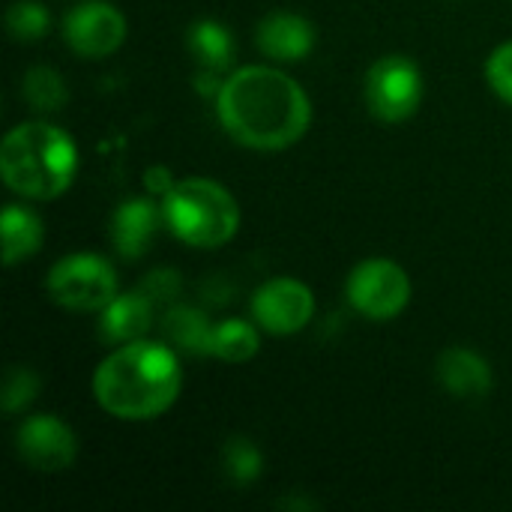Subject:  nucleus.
I'll return each mask as SVG.
<instances>
[{"instance_id": "nucleus-1", "label": "nucleus", "mask_w": 512, "mask_h": 512, "mask_svg": "<svg viewBox=\"0 0 512 512\" xmlns=\"http://www.w3.org/2000/svg\"><path fill=\"white\" fill-rule=\"evenodd\" d=\"M216 114L237 144L261 153L294 147L312 126L306 90L276 66L234 69L216 93Z\"/></svg>"}, {"instance_id": "nucleus-2", "label": "nucleus", "mask_w": 512, "mask_h": 512, "mask_svg": "<svg viewBox=\"0 0 512 512\" xmlns=\"http://www.w3.org/2000/svg\"><path fill=\"white\" fill-rule=\"evenodd\" d=\"M183 390L177 348L165 342L135 339L117 345L93 372L96 405L123 423L162 417Z\"/></svg>"}, {"instance_id": "nucleus-3", "label": "nucleus", "mask_w": 512, "mask_h": 512, "mask_svg": "<svg viewBox=\"0 0 512 512\" xmlns=\"http://www.w3.org/2000/svg\"><path fill=\"white\" fill-rule=\"evenodd\" d=\"M78 174L75 138L45 120L18 123L6 132L0 147L3 183L30 201L60 198Z\"/></svg>"}, {"instance_id": "nucleus-4", "label": "nucleus", "mask_w": 512, "mask_h": 512, "mask_svg": "<svg viewBox=\"0 0 512 512\" xmlns=\"http://www.w3.org/2000/svg\"><path fill=\"white\" fill-rule=\"evenodd\" d=\"M168 231L192 249H219L240 231V204L210 177H183L162 195Z\"/></svg>"}, {"instance_id": "nucleus-5", "label": "nucleus", "mask_w": 512, "mask_h": 512, "mask_svg": "<svg viewBox=\"0 0 512 512\" xmlns=\"http://www.w3.org/2000/svg\"><path fill=\"white\" fill-rule=\"evenodd\" d=\"M48 297L69 312H102L117 291V270L96 252H72L60 258L48 279Z\"/></svg>"}, {"instance_id": "nucleus-6", "label": "nucleus", "mask_w": 512, "mask_h": 512, "mask_svg": "<svg viewBox=\"0 0 512 512\" xmlns=\"http://www.w3.org/2000/svg\"><path fill=\"white\" fill-rule=\"evenodd\" d=\"M366 108L381 123H405L411 120L426 96L423 72L408 54H384L378 57L363 81Z\"/></svg>"}, {"instance_id": "nucleus-7", "label": "nucleus", "mask_w": 512, "mask_h": 512, "mask_svg": "<svg viewBox=\"0 0 512 512\" xmlns=\"http://www.w3.org/2000/svg\"><path fill=\"white\" fill-rule=\"evenodd\" d=\"M345 294L357 315L369 321H393L408 309L414 288L402 264L390 258H366L351 270Z\"/></svg>"}, {"instance_id": "nucleus-8", "label": "nucleus", "mask_w": 512, "mask_h": 512, "mask_svg": "<svg viewBox=\"0 0 512 512\" xmlns=\"http://www.w3.org/2000/svg\"><path fill=\"white\" fill-rule=\"evenodd\" d=\"M15 453L30 471L60 474L78 459V435L57 414H33L15 429Z\"/></svg>"}, {"instance_id": "nucleus-9", "label": "nucleus", "mask_w": 512, "mask_h": 512, "mask_svg": "<svg viewBox=\"0 0 512 512\" xmlns=\"http://www.w3.org/2000/svg\"><path fill=\"white\" fill-rule=\"evenodd\" d=\"M63 42L87 60L114 54L126 42V15L108 0H84L63 15Z\"/></svg>"}, {"instance_id": "nucleus-10", "label": "nucleus", "mask_w": 512, "mask_h": 512, "mask_svg": "<svg viewBox=\"0 0 512 512\" xmlns=\"http://www.w3.org/2000/svg\"><path fill=\"white\" fill-rule=\"evenodd\" d=\"M315 318V294L294 276L267 279L252 294V321L273 336H294Z\"/></svg>"}, {"instance_id": "nucleus-11", "label": "nucleus", "mask_w": 512, "mask_h": 512, "mask_svg": "<svg viewBox=\"0 0 512 512\" xmlns=\"http://www.w3.org/2000/svg\"><path fill=\"white\" fill-rule=\"evenodd\" d=\"M165 225L162 204L153 198H126L111 213V246L123 261H138L150 252L159 228Z\"/></svg>"}, {"instance_id": "nucleus-12", "label": "nucleus", "mask_w": 512, "mask_h": 512, "mask_svg": "<svg viewBox=\"0 0 512 512\" xmlns=\"http://www.w3.org/2000/svg\"><path fill=\"white\" fill-rule=\"evenodd\" d=\"M315 24L291 9L267 12L255 27V45L264 57L276 63H300L315 48Z\"/></svg>"}, {"instance_id": "nucleus-13", "label": "nucleus", "mask_w": 512, "mask_h": 512, "mask_svg": "<svg viewBox=\"0 0 512 512\" xmlns=\"http://www.w3.org/2000/svg\"><path fill=\"white\" fill-rule=\"evenodd\" d=\"M435 375L441 381V387L456 396V399H483L492 393L495 387V372L492 363L465 345H453L438 357Z\"/></svg>"}, {"instance_id": "nucleus-14", "label": "nucleus", "mask_w": 512, "mask_h": 512, "mask_svg": "<svg viewBox=\"0 0 512 512\" xmlns=\"http://www.w3.org/2000/svg\"><path fill=\"white\" fill-rule=\"evenodd\" d=\"M153 318H156V303L141 288H135V291L117 294L102 309L99 333L108 345H126V342L144 339L147 330L153 327Z\"/></svg>"}, {"instance_id": "nucleus-15", "label": "nucleus", "mask_w": 512, "mask_h": 512, "mask_svg": "<svg viewBox=\"0 0 512 512\" xmlns=\"http://www.w3.org/2000/svg\"><path fill=\"white\" fill-rule=\"evenodd\" d=\"M162 336L171 342V348L192 354V357H213V330L216 324H210V318L195 309V306H183V303H171L162 315Z\"/></svg>"}, {"instance_id": "nucleus-16", "label": "nucleus", "mask_w": 512, "mask_h": 512, "mask_svg": "<svg viewBox=\"0 0 512 512\" xmlns=\"http://www.w3.org/2000/svg\"><path fill=\"white\" fill-rule=\"evenodd\" d=\"M0 234H3V264L6 267H15V264L33 258L45 243L42 219L24 204H6L3 207Z\"/></svg>"}, {"instance_id": "nucleus-17", "label": "nucleus", "mask_w": 512, "mask_h": 512, "mask_svg": "<svg viewBox=\"0 0 512 512\" xmlns=\"http://www.w3.org/2000/svg\"><path fill=\"white\" fill-rule=\"evenodd\" d=\"M186 45L192 57L198 60L201 69L207 72H225L234 66V33L216 21V18H201L186 30Z\"/></svg>"}, {"instance_id": "nucleus-18", "label": "nucleus", "mask_w": 512, "mask_h": 512, "mask_svg": "<svg viewBox=\"0 0 512 512\" xmlns=\"http://www.w3.org/2000/svg\"><path fill=\"white\" fill-rule=\"evenodd\" d=\"M261 327L243 318H225L213 330V357L222 363H249L261 351Z\"/></svg>"}, {"instance_id": "nucleus-19", "label": "nucleus", "mask_w": 512, "mask_h": 512, "mask_svg": "<svg viewBox=\"0 0 512 512\" xmlns=\"http://www.w3.org/2000/svg\"><path fill=\"white\" fill-rule=\"evenodd\" d=\"M21 96L27 99V105L33 111H42V114H51V111H60L69 99V87L63 81V75L51 66H30L24 72V81H21Z\"/></svg>"}, {"instance_id": "nucleus-20", "label": "nucleus", "mask_w": 512, "mask_h": 512, "mask_svg": "<svg viewBox=\"0 0 512 512\" xmlns=\"http://www.w3.org/2000/svg\"><path fill=\"white\" fill-rule=\"evenodd\" d=\"M222 468L231 483L249 486L264 474V453L249 438H228L222 447Z\"/></svg>"}, {"instance_id": "nucleus-21", "label": "nucleus", "mask_w": 512, "mask_h": 512, "mask_svg": "<svg viewBox=\"0 0 512 512\" xmlns=\"http://www.w3.org/2000/svg\"><path fill=\"white\" fill-rule=\"evenodd\" d=\"M51 27V15L39 0H18L6 9V30L15 42H39Z\"/></svg>"}, {"instance_id": "nucleus-22", "label": "nucleus", "mask_w": 512, "mask_h": 512, "mask_svg": "<svg viewBox=\"0 0 512 512\" xmlns=\"http://www.w3.org/2000/svg\"><path fill=\"white\" fill-rule=\"evenodd\" d=\"M39 390H42V381H39V375H36L33 369H27V366H12V369L6 372L3 390H0V408H3V414H9V417L24 414V411L36 402Z\"/></svg>"}, {"instance_id": "nucleus-23", "label": "nucleus", "mask_w": 512, "mask_h": 512, "mask_svg": "<svg viewBox=\"0 0 512 512\" xmlns=\"http://www.w3.org/2000/svg\"><path fill=\"white\" fill-rule=\"evenodd\" d=\"M486 81L501 102L512 105V39L498 45L486 60Z\"/></svg>"}, {"instance_id": "nucleus-24", "label": "nucleus", "mask_w": 512, "mask_h": 512, "mask_svg": "<svg viewBox=\"0 0 512 512\" xmlns=\"http://www.w3.org/2000/svg\"><path fill=\"white\" fill-rule=\"evenodd\" d=\"M138 288L159 306V303H174V300L180 297L183 279H180V273H177L174 267H156V270H150V273L141 279Z\"/></svg>"}, {"instance_id": "nucleus-25", "label": "nucleus", "mask_w": 512, "mask_h": 512, "mask_svg": "<svg viewBox=\"0 0 512 512\" xmlns=\"http://www.w3.org/2000/svg\"><path fill=\"white\" fill-rule=\"evenodd\" d=\"M174 183H177V180L171 177V171H168L165 165H153V168H147V174H144L147 192H150V195H159V198H162Z\"/></svg>"}]
</instances>
